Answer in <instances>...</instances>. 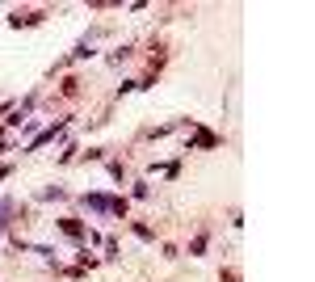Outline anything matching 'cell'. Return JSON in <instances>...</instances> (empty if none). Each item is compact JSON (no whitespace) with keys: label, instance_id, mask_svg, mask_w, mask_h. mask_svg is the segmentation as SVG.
Instances as JSON below:
<instances>
[{"label":"cell","instance_id":"6da1fadb","mask_svg":"<svg viewBox=\"0 0 315 282\" xmlns=\"http://www.w3.org/2000/svg\"><path fill=\"white\" fill-rule=\"evenodd\" d=\"M42 17H46L42 9H30V13H21V9H17V13H9V21H13V26H38Z\"/></svg>","mask_w":315,"mask_h":282},{"label":"cell","instance_id":"7a4b0ae2","mask_svg":"<svg viewBox=\"0 0 315 282\" xmlns=\"http://www.w3.org/2000/svg\"><path fill=\"white\" fill-rule=\"evenodd\" d=\"M59 228L67 232V236H84V228H80V223H76V219H59Z\"/></svg>","mask_w":315,"mask_h":282},{"label":"cell","instance_id":"3957f363","mask_svg":"<svg viewBox=\"0 0 315 282\" xmlns=\"http://www.w3.org/2000/svg\"><path fill=\"white\" fill-rule=\"evenodd\" d=\"M76 93H80V80L67 76V80H63V97H76Z\"/></svg>","mask_w":315,"mask_h":282},{"label":"cell","instance_id":"277c9868","mask_svg":"<svg viewBox=\"0 0 315 282\" xmlns=\"http://www.w3.org/2000/svg\"><path fill=\"white\" fill-rule=\"evenodd\" d=\"M223 282H240V274L236 269H223Z\"/></svg>","mask_w":315,"mask_h":282}]
</instances>
